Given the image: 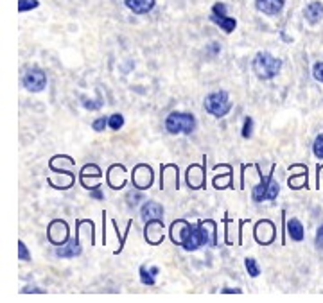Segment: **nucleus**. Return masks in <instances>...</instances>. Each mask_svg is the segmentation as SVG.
<instances>
[{
  "label": "nucleus",
  "mask_w": 323,
  "mask_h": 303,
  "mask_svg": "<svg viewBox=\"0 0 323 303\" xmlns=\"http://www.w3.org/2000/svg\"><path fill=\"white\" fill-rule=\"evenodd\" d=\"M244 140H250L253 137V118L251 117H244L243 120V131H241Z\"/></svg>",
  "instance_id": "obj_26"
},
{
  "label": "nucleus",
  "mask_w": 323,
  "mask_h": 303,
  "mask_svg": "<svg viewBox=\"0 0 323 303\" xmlns=\"http://www.w3.org/2000/svg\"><path fill=\"white\" fill-rule=\"evenodd\" d=\"M178 165L174 163H167V165L160 167V189H167V187H172V189L178 190L180 187V174H178Z\"/></svg>",
  "instance_id": "obj_13"
},
{
  "label": "nucleus",
  "mask_w": 323,
  "mask_h": 303,
  "mask_svg": "<svg viewBox=\"0 0 323 303\" xmlns=\"http://www.w3.org/2000/svg\"><path fill=\"white\" fill-rule=\"evenodd\" d=\"M47 239H49V243L54 244L56 248L67 244V243H69V239H70L69 224L65 223V221H61V219L50 221L49 226H47Z\"/></svg>",
  "instance_id": "obj_7"
},
{
  "label": "nucleus",
  "mask_w": 323,
  "mask_h": 303,
  "mask_svg": "<svg viewBox=\"0 0 323 303\" xmlns=\"http://www.w3.org/2000/svg\"><path fill=\"white\" fill-rule=\"evenodd\" d=\"M164 230H165L164 219L148 221L144 226V239L148 240V244H151V246H158V244H162L165 239Z\"/></svg>",
  "instance_id": "obj_11"
},
{
  "label": "nucleus",
  "mask_w": 323,
  "mask_h": 303,
  "mask_svg": "<svg viewBox=\"0 0 323 303\" xmlns=\"http://www.w3.org/2000/svg\"><path fill=\"white\" fill-rule=\"evenodd\" d=\"M203 108L209 115L216 118H223L230 113L232 110V101H230L228 92L219 90V92H212L205 97L203 101Z\"/></svg>",
  "instance_id": "obj_5"
},
{
  "label": "nucleus",
  "mask_w": 323,
  "mask_h": 303,
  "mask_svg": "<svg viewBox=\"0 0 323 303\" xmlns=\"http://www.w3.org/2000/svg\"><path fill=\"white\" fill-rule=\"evenodd\" d=\"M210 20H212L216 25H219V29H223L226 35L233 33L237 27V20L232 16L226 15V6L223 2H217L212 6V11H210Z\"/></svg>",
  "instance_id": "obj_8"
},
{
  "label": "nucleus",
  "mask_w": 323,
  "mask_h": 303,
  "mask_svg": "<svg viewBox=\"0 0 323 303\" xmlns=\"http://www.w3.org/2000/svg\"><path fill=\"white\" fill-rule=\"evenodd\" d=\"M314 243H316V248H318V250H323V224L316 230Z\"/></svg>",
  "instance_id": "obj_34"
},
{
  "label": "nucleus",
  "mask_w": 323,
  "mask_h": 303,
  "mask_svg": "<svg viewBox=\"0 0 323 303\" xmlns=\"http://www.w3.org/2000/svg\"><path fill=\"white\" fill-rule=\"evenodd\" d=\"M18 258L23 262H29L31 260V255H29V250H27L25 243L23 240H18Z\"/></svg>",
  "instance_id": "obj_32"
},
{
  "label": "nucleus",
  "mask_w": 323,
  "mask_h": 303,
  "mask_svg": "<svg viewBox=\"0 0 323 303\" xmlns=\"http://www.w3.org/2000/svg\"><path fill=\"white\" fill-rule=\"evenodd\" d=\"M138 275H140V282L144 285H148V287H153V285L156 284V277L160 275V269L156 267V265H153V267H145V265H140L138 267Z\"/></svg>",
  "instance_id": "obj_20"
},
{
  "label": "nucleus",
  "mask_w": 323,
  "mask_h": 303,
  "mask_svg": "<svg viewBox=\"0 0 323 303\" xmlns=\"http://www.w3.org/2000/svg\"><path fill=\"white\" fill-rule=\"evenodd\" d=\"M124 4L135 15H148L149 11H153L156 0H124Z\"/></svg>",
  "instance_id": "obj_17"
},
{
  "label": "nucleus",
  "mask_w": 323,
  "mask_h": 303,
  "mask_svg": "<svg viewBox=\"0 0 323 303\" xmlns=\"http://www.w3.org/2000/svg\"><path fill=\"white\" fill-rule=\"evenodd\" d=\"M153 181H155V172L148 163H138L131 172V183H133L135 189L145 190L153 185Z\"/></svg>",
  "instance_id": "obj_10"
},
{
  "label": "nucleus",
  "mask_w": 323,
  "mask_h": 303,
  "mask_svg": "<svg viewBox=\"0 0 323 303\" xmlns=\"http://www.w3.org/2000/svg\"><path fill=\"white\" fill-rule=\"evenodd\" d=\"M81 104H83L84 110L95 111V110H101V108L104 106V101L101 97H97L95 101H90V99H86V97H81Z\"/></svg>",
  "instance_id": "obj_24"
},
{
  "label": "nucleus",
  "mask_w": 323,
  "mask_h": 303,
  "mask_svg": "<svg viewBox=\"0 0 323 303\" xmlns=\"http://www.w3.org/2000/svg\"><path fill=\"white\" fill-rule=\"evenodd\" d=\"M255 167H257L258 178L260 179H258V183H255L253 189H251V199H253L255 203L277 199V196L280 194V185H278L273 178V172H275V169H277V165L271 167V172L268 176H262V172H260L258 165H255Z\"/></svg>",
  "instance_id": "obj_3"
},
{
  "label": "nucleus",
  "mask_w": 323,
  "mask_h": 303,
  "mask_svg": "<svg viewBox=\"0 0 323 303\" xmlns=\"http://www.w3.org/2000/svg\"><path fill=\"white\" fill-rule=\"evenodd\" d=\"M40 6L38 0H18V13H25L31 9H36Z\"/></svg>",
  "instance_id": "obj_28"
},
{
  "label": "nucleus",
  "mask_w": 323,
  "mask_h": 303,
  "mask_svg": "<svg viewBox=\"0 0 323 303\" xmlns=\"http://www.w3.org/2000/svg\"><path fill=\"white\" fill-rule=\"evenodd\" d=\"M108 128V118L106 117H99V118H95L94 122H92V129L97 133L104 131V129Z\"/></svg>",
  "instance_id": "obj_30"
},
{
  "label": "nucleus",
  "mask_w": 323,
  "mask_h": 303,
  "mask_svg": "<svg viewBox=\"0 0 323 303\" xmlns=\"http://www.w3.org/2000/svg\"><path fill=\"white\" fill-rule=\"evenodd\" d=\"M126 201H128V206L129 208H135V206H138V203L140 201H144V196L140 194V190H129L128 194H126Z\"/></svg>",
  "instance_id": "obj_25"
},
{
  "label": "nucleus",
  "mask_w": 323,
  "mask_h": 303,
  "mask_svg": "<svg viewBox=\"0 0 323 303\" xmlns=\"http://www.w3.org/2000/svg\"><path fill=\"white\" fill-rule=\"evenodd\" d=\"M209 226V219L207 221H198L196 224L187 223L185 219H178L171 224L169 228V237L174 244L182 246L185 251H196L205 244H217V224L214 223L210 226V230H207Z\"/></svg>",
  "instance_id": "obj_1"
},
{
  "label": "nucleus",
  "mask_w": 323,
  "mask_h": 303,
  "mask_svg": "<svg viewBox=\"0 0 323 303\" xmlns=\"http://www.w3.org/2000/svg\"><path fill=\"white\" fill-rule=\"evenodd\" d=\"M275 237H277V226H275L270 219H262L255 224L253 239L257 240L260 246H270V244H273Z\"/></svg>",
  "instance_id": "obj_9"
},
{
  "label": "nucleus",
  "mask_w": 323,
  "mask_h": 303,
  "mask_svg": "<svg viewBox=\"0 0 323 303\" xmlns=\"http://www.w3.org/2000/svg\"><path fill=\"white\" fill-rule=\"evenodd\" d=\"M285 233H287L289 237H291V240H295V243H302L305 237L304 224H302L298 219L285 221Z\"/></svg>",
  "instance_id": "obj_18"
},
{
  "label": "nucleus",
  "mask_w": 323,
  "mask_h": 303,
  "mask_svg": "<svg viewBox=\"0 0 323 303\" xmlns=\"http://www.w3.org/2000/svg\"><path fill=\"white\" fill-rule=\"evenodd\" d=\"M312 153H314L316 158H319V160L323 158V133L314 138V144H312Z\"/></svg>",
  "instance_id": "obj_29"
},
{
  "label": "nucleus",
  "mask_w": 323,
  "mask_h": 303,
  "mask_svg": "<svg viewBox=\"0 0 323 303\" xmlns=\"http://www.w3.org/2000/svg\"><path fill=\"white\" fill-rule=\"evenodd\" d=\"M244 267H246L248 275H250L251 278H257L258 275H260V265H258V262L255 260L253 257L244 258Z\"/></svg>",
  "instance_id": "obj_22"
},
{
  "label": "nucleus",
  "mask_w": 323,
  "mask_h": 303,
  "mask_svg": "<svg viewBox=\"0 0 323 303\" xmlns=\"http://www.w3.org/2000/svg\"><path fill=\"white\" fill-rule=\"evenodd\" d=\"M101 183L97 187H95V189H92L90 190V197L92 199H97V201H104V192H103V189H101Z\"/></svg>",
  "instance_id": "obj_33"
},
{
  "label": "nucleus",
  "mask_w": 323,
  "mask_h": 303,
  "mask_svg": "<svg viewBox=\"0 0 323 303\" xmlns=\"http://www.w3.org/2000/svg\"><path fill=\"white\" fill-rule=\"evenodd\" d=\"M122 126H124V115L122 113H111L108 117V128L111 131H119V129H122Z\"/></svg>",
  "instance_id": "obj_23"
},
{
  "label": "nucleus",
  "mask_w": 323,
  "mask_h": 303,
  "mask_svg": "<svg viewBox=\"0 0 323 303\" xmlns=\"http://www.w3.org/2000/svg\"><path fill=\"white\" fill-rule=\"evenodd\" d=\"M111 224H113V226H115V231H117V233H119V228H117V223H115V221H111ZM131 226H133V221H128V228H126V233H124V235H122L121 239H119V250H115V251H113V253H115V255H119V253H121V251H122V250H124V244H126V237H128V233H129V230H131Z\"/></svg>",
  "instance_id": "obj_27"
},
{
  "label": "nucleus",
  "mask_w": 323,
  "mask_h": 303,
  "mask_svg": "<svg viewBox=\"0 0 323 303\" xmlns=\"http://www.w3.org/2000/svg\"><path fill=\"white\" fill-rule=\"evenodd\" d=\"M83 253V248H81V240H79V228L76 226V237L69 239V243L63 244V246L56 248V257L60 258H74L79 257Z\"/></svg>",
  "instance_id": "obj_14"
},
{
  "label": "nucleus",
  "mask_w": 323,
  "mask_h": 303,
  "mask_svg": "<svg viewBox=\"0 0 323 303\" xmlns=\"http://www.w3.org/2000/svg\"><path fill=\"white\" fill-rule=\"evenodd\" d=\"M287 183H289V187H291V189H295V190L307 187V171H305V172H300V174L289 176Z\"/></svg>",
  "instance_id": "obj_21"
},
{
  "label": "nucleus",
  "mask_w": 323,
  "mask_h": 303,
  "mask_svg": "<svg viewBox=\"0 0 323 303\" xmlns=\"http://www.w3.org/2000/svg\"><path fill=\"white\" fill-rule=\"evenodd\" d=\"M304 16L311 25H316V23L321 22L323 18V4L321 2H311V4L305 8Z\"/></svg>",
  "instance_id": "obj_19"
},
{
  "label": "nucleus",
  "mask_w": 323,
  "mask_h": 303,
  "mask_svg": "<svg viewBox=\"0 0 323 303\" xmlns=\"http://www.w3.org/2000/svg\"><path fill=\"white\" fill-rule=\"evenodd\" d=\"M285 0H255V8L257 11L264 13V15H278L284 9Z\"/></svg>",
  "instance_id": "obj_16"
},
{
  "label": "nucleus",
  "mask_w": 323,
  "mask_h": 303,
  "mask_svg": "<svg viewBox=\"0 0 323 303\" xmlns=\"http://www.w3.org/2000/svg\"><path fill=\"white\" fill-rule=\"evenodd\" d=\"M312 77H314L318 83H323V61L312 65Z\"/></svg>",
  "instance_id": "obj_31"
},
{
  "label": "nucleus",
  "mask_w": 323,
  "mask_h": 303,
  "mask_svg": "<svg viewBox=\"0 0 323 303\" xmlns=\"http://www.w3.org/2000/svg\"><path fill=\"white\" fill-rule=\"evenodd\" d=\"M282 65H284V61L280 57H275L271 52L260 50V52L255 54L253 61H251V70L257 76V79L270 81L280 74Z\"/></svg>",
  "instance_id": "obj_2"
},
{
  "label": "nucleus",
  "mask_w": 323,
  "mask_h": 303,
  "mask_svg": "<svg viewBox=\"0 0 323 303\" xmlns=\"http://www.w3.org/2000/svg\"><path fill=\"white\" fill-rule=\"evenodd\" d=\"M140 217L144 223L151 219H164V206L156 201H145L140 208Z\"/></svg>",
  "instance_id": "obj_15"
},
{
  "label": "nucleus",
  "mask_w": 323,
  "mask_h": 303,
  "mask_svg": "<svg viewBox=\"0 0 323 303\" xmlns=\"http://www.w3.org/2000/svg\"><path fill=\"white\" fill-rule=\"evenodd\" d=\"M221 292H223V294H232V292H236V294H241L243 291H241V289H223Z\"/></svg>",
  "instance_id": "obj_35"
},
{
  "label": "nucleus",
  "mask_w": 323,
  "mask_h": 303,
  "mask_svg": "<svg viewBox=\"0 0 323 303\" xmlns=\"http://www.w3.org/2000/svg\"><path fill=\"white\" fill-rule=\"evenodd\" d=\"M22 84L27 92H33V94L43 92L47 86V74L40 67H29L22 74Z\"/></svg>",
  "instance_id": "obj_6"
},
{
  "label": "nucleus",
  "mask_w": 323,
  "mask_h": 303,
  "mask_svg": "<svg viewBox=\"0 0 323 303\" xmlns=\"http://www.w3.org/2000/svg\"><path fill=\"white\" fill-rule=\"evenodd\" d=\"M198 120L187 111H171L165 118V129L169 135H190L196 129Z\"/></svg>",
  "instance_id": "obj_4"
},
{
  "label": "nucleus",
  "mask_w": 323,
  "mask_h": 303,
  "mask_svg": "<svg viewBox=\"0 0 323 303\" xmlns=\"http://www.w3.org/2000/svg\"><path fill=\"white\" fill-rule=\"evenodd\" d=\"M185 181H187V185H189V189H192V190L203 189L207 183V162L203 163V165L192 163V165L187 169Z\"/></svg>",
  "instance_id": "obj_12"
}]
</instances>
